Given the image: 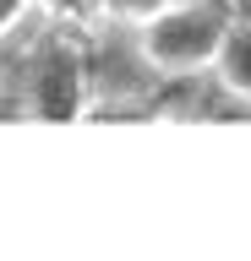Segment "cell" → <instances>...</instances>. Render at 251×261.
I'll return each instance as SVG.
<instances>
[{"label":"cell","mask_w":251,"mask_h":261,"mask_svg":"<svg viewBox=\"0 0 251 261\" xmlns=\"http://www.w3.org/2000/svg\"><path fill=\"white\" fill-rule=\"evenodd\" d=\"M230 22H235L230 0H175L131 33V44L158 82H197V76H213Z\"/></svg>","instance_id":"6da1fadb"},{"label":"cell","mask_w":251,"mask_h":261,"mask_svg":"<svg viewBox=\"0 0 251 261\" xmlns=\"http://www.w3.org/2000/svg\"><path fill=\"white\" fill-rule=\"evenodd\" d=\"M99 82L87 65V44L77 38V28H44V38L28 55V76H22V109L33 120H82L93 114Z\"/></svg>","instance_id":"7a4b0ae2"},{"label":"cell","mask_w":251,"mask_h":261,"mask_svg":"<svg viewBox=\"0 0 251 261\" xmlns=\"http://www.w3.org/2000/svg\"><path fill=\"white\" fill-rule=\"evenodd\" d=\"M213 87L230 103L251 109V16H240V11H235L230 33H224V49L213 60Z\"/></svg>","instance_id":"3957f363"},{"label":"cell","mask_w":251,"mask_h":261,"mask_svg":"<svg viewBox=\"0 0 251 261\" xmlns=\"http://www.w3.org/2000/svg\"><path fill=\"white\" fill-rule=\"evenodd\" d=\"M164 6H175V0H99V22L115 33H136L142 22H153V16L164 11Z\"/></svg>","instance_id":"277c9868"},{"label":"cell","mask_w":251,"mask_h":261,"mask_svg":"<svg viewBox=\"0 0 251 261\" xmlns=\"http://www.w3.org/2000/svg\"><path fill=\"white\" fill-rule=\"evenodd\" d=\"M38 11L55 28H77V33H99V0H38Z\"/></svg>","instance_id":"5b68a950"},{"label":"cell","mask_w":251,"mask_h":261,"mask_svg":"<svg viewBox=\"0 0 251 261\" xmlns=\"http://www.w3.org/2000/svg\"><path fill=\"white\" fill-rule=\"evenodd\" d=\"M33 16H44V11H38V0H0V44L17 38Z\"/></svg>","instance_id":"8992f818"}]
</instances>
